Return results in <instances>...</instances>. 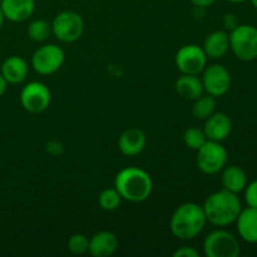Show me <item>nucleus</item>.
<instances>
[{"mask_svg":"<svg viewBox=\"0 0 257 257\" xmlns=\"http://www.w3.org/2000/svg\"><path fill=\"white\" fill-rule=\"evenodd\" d=\"M202 207L207 222L217 227H226L235 222L242 210L238 196L225 188L208 196Z\"/></svg>","mask_w":257,"mask_h":257,"instance_id":"1","label":"nucleus"},{"mask_svg":"<svg viewBox=\"0 0 257 257\" xmlns=\"http://www.w3.org/2000/svg\"><path fill=\"white\" fill-rule=\"evenodd\" d=\"M206 223L207 220L202 206L195 202H186L175 210L170 221V228L175 237L186 241L197 237Z\"/></svg>","mask_w":257,"mask_h":257,"instance_id":"2","label":"nucleus"},{"mask_svg":"<svg viewBox=\"0 0 257 257\" xmlns=\"http://www.w3.org/2000/svg\"><path fill=\"white\" fill-rule=\"evenodd\" d=\"M114 188L120 197L130 202H143L151 196L153 182L151 176L145 170L138 167H127L117 173Z\"/></svg>","mask_w":257,"mask_h":257,"instance_id":"3","label":"nucleus"},{"mask_svg":"<svg viewBox=\"0 0 257 257\" xmlns=\"http://www.w3.org/2000/svg\"><path fill=\"white\" fill-rule=\"evenodd\" d=\"M230 49L243 62L257 58V28L252 25H236L230 34Z\"/></svg>","mask_w":257,"mask_h":257,"instance_id":"4","label":"nucleus"},{"mask_svg":"<svg viewBox=\"0 0 257 257\" xmlns=\"http://www.w3.org/2000/svg\"><path fill=\"white\" fill-rule=\"evenodd\" d=\"M203 252L207 257H237L241 246L237 237L230 231L215 230L206 236Z\"/></svg>","mask_w":257,"mask_h":257,"instance_id":"5","label":"nucleus"},{"mask_svg":"<svg viewBox=\"0 0 257 257\" xmlns=\"http://www.w3.org/2000/svg\"><path fill=\"white\" fill-rule=\"evenodd\" d=\"M227 162V151L221 142L206 141L205 145L197 150L196 163L205 175H216L225 168Z\"/></svg>","mask_w":257,"mask_h":257,"instance_id":"6","label":"nucleus"},{"mask_svg":"<svg viewBox=\"0 0 257 257\" xmlns=\"http://www.w3.org/2000/svg\"><path fill=\"white\" fill-rule=\"evenodd\" d=\"M84 32V22L80 14L73 10L59 13L53 19L52 33L63 43H74Z\"/></svg>","mask_w":257,"mask_h":257,"instance_id":"7","label":"nucleus"},{"mask_svg":"<svg viewBox=\"0 0 257 257\" xmlns=\"http://www.w3.org/2000/svg\"><path fill=\"white\" fill-rule=\"evenodd\" d=\"M64 50L55 44H44L38 48L32 55V67L38 74L50 75L64 64Z\"/></svg>","mask_w":257,"mask_h":257,"instance_id":"8","label":"nucleus"},{"mask_svg":"<svg viewBox=\"0 0 257 257\" xmlns=\"http://www.w3.org/2000/svg\"><path fill=\"white\" fill-rule=\"evenodd\" d=\"M52 100L50 90L44 83L30 82L20 92V103L23 108L33 114L44 112L48 109Z\"/></svg>","mask_w":257,"mask_h":257,"instance_id":"9","label":"nucleus"},{"mask_svg":"<svg viewBox=\"0 0 257 257\" xmlns=\"http://www.w3.org/2000/svg\"><path fill=\"white\" fill-rule=\"evenodd\" d=\"M176 67L182 74L198 75L207 65V55L196 44L183 45L175 57Z\"/></svg>","mask_w":257,"mask_h":257,"instance_id":"10","label":"nucleus"},{"mask_svg":"<svg viewBox=\"0 0 257 257\" xmlns=\"http://www.w3.org/2000/svg\"><path fill=\"white\" fill-rule=\"evenodd\" d=\"M201 80L205 92L215 98L225 95L231 87L230 72L221 64H211L208 67L206 65Z\"/></svg>","mask_w":257,"mask_h":257,"instance_id":"11","label":"nucleus"},{"mask_svg":"<svg viewBox=\"0 0 257 257\" xmlns=\"http://www.w3.org/2000/svg\"><path fill=\"white\" fill-rule=\"evenodd\" d=\"M205 132L208 141H215V142H223L226 138L230 136L232 131V122L231 118L225 113H213L212 115L205 119Z\"/></svg>","mask_w":257,"mask_h":257,"instance_id":"12","label":"nucleus"},{"mask_svg":"<svg viewBox=\"0 0 257 257\" xmlns=\"http://www.w3.org/2000/svg\"><path fill=\"white\" fill-rule=\"evenodd\" d=\"M5 19L22 23L32 18L35 12V0H3L0 3Z\"/></svg>","mask_w":257,"mask_h":257,"instance_id":"13","label":"nucleus"},{"mask_svg":"<svg viewBox=\"0 0 257 257\" xmlns=\"http://www.w3.org/2000/svg\"><path fill=\"white\" fill-rule=\"evenodd\" d=\"M147 145V137L145 132L140 128H128L120 135L118 141V147L119 151L127 157H135L140 155L145 150Z\"/></svg>","mask_w":257,"mask_h":257,"instance_id":"14","label":"nucleus"},{"mask_svg":"<svg viewBox=\"0 0 257 257\" xmlns=\"http://www.w3.org/2000/svg\"><path fill=\"white\" fill-rule=\"evenodd\" d=\"M118 237L110 231H100L89 240L88 251L94 257H109L118 250Z\"/></svg>","mask_w":257,"mask_h":257,"instance_id":"15","label":"nucleus"},{"mask_svg":"<svg viewBox=\"0 0 257 257\" xmlns=\"http://www.w3.org/2000/svg\"><path fill=\"white\" fill-rule=\"evenodd\" d=\"M236 227L240 237L248 243H257V208H242L236 218Z\"/></svg>","mask_w":257,"mask_h":257,"instance_id":"16","label":"nucleus"},{"mask_svg":"<svg viewBox=\"0 0 257 257\" xmlns=\"http://www.w3.org/2000/svg\"><path fill=\"white\" fill-rule=\"evenodd\" d=\"M202 49L207 58L221 59L227 54L228 49H230V34L223 30H216V32L211 33L205 39Z\"/></svg>","mask_w":257,"mask_h":257,"instance_id":"17","label":"nucleus"},{"mask_svg":"<svg viewBox=\"0 0 257 257\" xmlns=\"http://www.w3.org/2000/svg\"><path fill=\"white\" fill-rule=\"evenodd\" d=\"M0 73L8 82V84H19L27 79L28 64L22 57L12 55L4 60Z\"/></svg>","mask_w":257,"mask_h":257,"instance_id":"18","label":"nucleus"},{"mask_svg":"<svg viewBox=\"0 0 257 257\" xmlns=\"http://www.w3.org/2000/svg\"><path fill=\"white\" fill-rule=\"evenodd\" d=\"M176 92L185 99L195 100L203 95V84L198 75L193 74H182L176 80Z\"/></svg>","mask_w":257,"mask_h":257,"instance_id":"19","label":"nucleus"},{"mask_svg":"<svg viewBox=\"0 0 257 257\" xmlns=\"http://www.w3.org/2000/svg\"><path fill=\"white\" fill-rule=\"evenodd\" d=\"M222 186L225 190L230 192L238 193L243 192L245 187L247 186V176L245 171L238 166H228L222 170Z\"/></svg>","mask_w":257,"mask_h":257,"instance_id":"20","label":"nucleus"},{"mask_svg":"<svg viewBox=\"0 0 257 257\" xmlns=\"http://www.w3.org/2000/svg\"><path fill=\"white\" fill-rule=\"evenodd\" d=\"M216 109V98L212 95H201L200 98L195 99L192 105V114L197 119H207L210 115L215 113Z\"/></svg>","mask_w":257,"mask_h":257,"instance_id":"21","label":"nucleus"},{"mask_svg":"<svg viewBox=\"0 0 257 257\" xmlns=\"http://www.w3.org/2000/svg\"><path fill=\"white\" fill-rule=\"evenodd\" d=\"M52 34V24L43 19H35L28 27V35L34 42H45Z\"/></svg>","mask_w":257,"mask_h":257,"instance_id":"22","label":"nucleus"},{"mask_svg":"<svg viewBox=\"0 0 257 257\" xmlns=\"http://www.w3.org/2000/svg\"><path fill=\"white\" fill-rule=\"evenodd\" d=\"M123 198L120 197L119 192L115 190L114 187L105 188L100 192L99 197H98V202L102 210L104 211H114L120 206Z\"/></svg>","mask_w":257,"mask_h":257,"instance_id":"23","label":"nucleus"},{"mask_svg":"<svg viewBox=\"0 0 257 257\" xmlns=\"http://www.w3.org/2000/svg\"><path fill=\"white\" fill-rule=\"evenodd\" d=\"M206 141H207V137H206L203 130H200V128H187L183 133V142H185L186 147H188L190 150L197 151L198 148L205 145Z\"/></svg>","mask_w":257,"mask_h":257,"instance_id":"24","label":"nucleus"},{"mask_svg":"<svg viewBox=\"0 0 257 257\" xmlns=\"http://www.w3.org/2000/svg\"><path fill=\"white\" fill-rule=\"evenodd\" d=\"M88 247H89V240L82 233H74L68 240V250L74 255H83L87 252Z\"/></svg>","mask_w":257,"mask_h":257,"instance_id":"25","label":"nucleus"},{"mask_svg":"<svg viewBox=\"0 0 257 257\" xmlns=\"http://www.w3.org/2000/svg\"><path fill=\"white\" fill-rule=\"evenodd\" d=\"M243 191H245V201L248 207L257 208V180L248 183Z\"/></svg>","mask_w":257,"mask_h":257,"instance_id":"26","label":"nucleus"},{"mask_svg":"<svg viewBox=\"0 0 257 257\" xmlns=\"http://www.w3.org/2000/svg\"><path fill=\"white\" fill-rule=\"evenodd\" d=\"M173 257H200V252L195 247L183 246L173 252Z\"/></svg>","mask_w":257,"mask_h":257,"instance_id":"27","label":"nucleus"},{"mask_svg":"<svg viewBox=\"0 0 257 257\" xmlns=\"http://www.w3.org/2000/svg\"><path fill=\"white\" fill-rule=\"evenodd\" d=\"M190 2L192 3L195 7L202 8L203 9V8H208V7H211V5L215 4L216 0H190Z\"/></svg>","mask_w":257,"mask_h":257,"instance_id":"28","label":"nucleus"},{"mask_svg":"<svg viewBox=\"0 0 257 257\" xmlns=\"http://www.w3.org/2000/svg\"><path fill=\"white\" fill-rule=\"evenodd\" d=\"M7 87H8V82L4 79V77L2 75V73H0V97H2V95L5 93Z\"/></svg>","mask_w":257,"mask_h":257,"instance_id":"29","label":"nucleus"},{"mask_svg":"<svg viewBox=\"0 0 257 257\" xmlns=\"http://www.w3.org/2000/svg\"><path fill=\"white\" fill-rule=\"evenodd\" d=\"M4 19H5V17H4V14H3L2 8H0V28L3 27V23H4Z\"/></svg>","mask_w":257,"mask_h":257,"instance_id":"30","label":"nucleus"},{"mask_svg":"<svg viewBox=\"0 0 257 257\" xmlns=\"http://www.w3.org/2000/svg\"><path fill=\"white\" fill-rule=\"evenodd\" d=\"M228 3H233V4H238V3H243L245 0H226Z\"/></svg>","mask_w":257,"mask_h":257,"instance_id":"31","label":"nucleus"},{"mask_svg":"<svg viewBox=\"0 0 257 257\" xmlns=\"http://www.w3.org/2000/svg\"><path fill=\"white\" fill-rule=\"evenodd\" d=\"M251 3H252L253 7H255L256 9H257V0H251Z\"/></svg>","mask_w":257,"mask_h":257,"instance_id":"32","label":"nucleus"},{"mask_svg":"<svg viewBox=\"0 0 257 257\" xmlns=\"http://www.w3.org/2000/svg\"><path fill=\"white\" fill-rule=\"evenodd\" d=\"M3 2V0H0V3H2Z\"/></svg>","mask_w":257,"mask_h":257,"instance_id":"33","label":"nucleus"}]
</instances>
